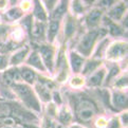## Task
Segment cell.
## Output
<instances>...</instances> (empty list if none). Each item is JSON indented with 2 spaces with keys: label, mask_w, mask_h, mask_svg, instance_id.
Listing matches in <instances>:
<instances>
[{
  "label": "cell",
  "mask_w": 128,
  "mask_h": 128,
  "mask_svg": "<svg viewBox=\"0 0 128 128\" xmlns=\"http://www.w3.org/2000/svg\"><path fill=\"white\" fill-rule=\"evenodd\" d=\"M65 17L66 20H65V26H64L65 39H71L77 31V20L71 14H67Z\"/></svg>",
  "instance_id": "13"
},
{
  "label": "cell",
  "mask_w": 128,
  "mask_h": 128,
  "mask_svg": "<svg viewBox=\"0 0 128 128\" xmlns=\"http://www.w3.org/2000/svg\"><path fill=\"white\" fill-rule=\"evenodd\" d=\"M29 52H30V47H29V46L24 44V47L19 48L16 52H14L12 54L10 60H8V64H10L11 66H18V65H20V64L26 59V57L29 54Z\"/></svg>",
  "instance_id": "16"
},
{
  "label": "cell",
  "mask_w": 128,
  "mask_h": 128,
  "mask_svg": "<svg viewBox=\"0 0 128 128\" xmlns=\"http://www.w3.org/2000/svg\"><path fill=\"white\" fill-rule=\"evenodd\" d=\"M14 106L10 103H0V118H6L11 116L13 113Z\"/></svg>",
  "instance_id": "29"
},
{
  "label": "cell",
  "mask_w": 128,
  "mask_h": 128,
  "mask_svg": "<svg viewBox=\"0 0 128 128\" xmlns=\"http://www.w3.org/2000/svg\"><path fill=\"white\" fill-rule=\"evenodd\" d=\"M56 69H57V76L56 80L58 83H62L65 82L69 74L68 71V62H67V56L65 54V47L60 49L58 52V56L56 59Z\"/></svg>",
  "instance_id": "6"
},
{
  "label": "cell",
  "mask_w": 128,
  "mask_h": 128,
  "mask_svg": "<svg viewBox=\"0 0 128 128\" xmlns=\"http://www.w3.org/2000/svg\"><path fill=\"white\" fill-rule=\"evenodd\" d=\"M37 52L39 53L40 58L42 60L44 66L46 67L47 71L53 73L54 72V58H55V49L51 44H44L42 42L38 44Z\"/></svg>",
  "instance_id": "4"
},
{
  "label": "cell",
  "mask_w": 128,
  "mask_h": 128,
  "mask_svg": "<svg viewBox=\"0 0 128 128\" xmlns=\"http://www.w3.org/2000/svg\"><path fill=\"white\" fill-rule=\"evenodd\" d=\"M126 10H127V2H125V1L116 2L107 11L106 17H108L109 19L114 21V22H118L125 17Z\"/></svg>",
  "instance_id": "8"
},
{
  "label": "cell",
  "mask_w": 128,
  "mask_h": 128,
  "mask_svg": "<svg viewBox=\"0 0 128 128\" xmlns=\"http://www.w3.org/2000/svg\"><path fill=\"white\" fill-rule=\"evenodd\" d=\"M26 62V66L33 67L40 72H47V69H46V67L44 66L42 60V58H40V55L37 52V50H33V52H31L29 54Z\"/></svg>",
  "instance_id": "15"
},
{
  "label": "cell",
  "mask_w": 128,
  "mask_h": 128,
  "mask_svg": "<svg viewBox=\"0 0 128 128\" xmlns=\"http://www.w3.org/2000/svg\"><path fill=\"white\" fill-rule=\"evenodd\" d=\"M52 94V98L54 100V104L55 105H62V96H60V93L58 92L57 90H54Z\"/></svg>",
  "instance_id": "34"
},
{
  "label": "cell",
  "mask_w": 128,
  "mask_h": 128,
  "mask_svg": "<svg viewBox=\"0 0 128 128\" xmlns=\"http://www.w3.org/2000/svg\"><path fill=\"white\" fill-rule=\"evenodd\" d=\"M12 89L14 93L20 98V100L24 104V106L33 111L40 113L42 107H40L39 100L36 95L35 91L31 88V86L22 83H14L12 85Z\"/></svg>",
  "instance_id": "3"
},
{
  "label": "cell",
  "mask_w": 128,
  "mask_h": 128,
  "mask_svg": "<svg viewBox=\"0 0 128 128\" xmlns=\"http://www.w3.org/2000/svg\"><path fill=\"white\" fill-rule=\"evenodd\" d=\"M107 34L105 28H96L93 30H88L82 36L76 44L75 51L80 54L83 57H89L92 54L93 49L95 48L98 38L102 39Z\"/></svg>",
  "instance_id": "2"
},
{
  "label": "cell",
  "mask_w": 128,
  "mask_h": 128,
  "mask_svg": "<svg viewBox=\"0 0 128 128\" xmlns=\"http://www.w3.org/2000/svg\"><path fill=\"white\" fill-rule=\"evenodd\" d=\"M31 3H32V2H30V1H26V2H22V8H21V10H22V11H26V8H30V6H31Z\"/></svg>",
  "instance_id": "38"
},
{
  "label": "cell",
  "mask_w": 128,
  "mask_h": 128,
  "mask_svg": "<svg viewBox=\"0 0 128 128\" xmlns=\"http://www.w3.org/2000/svg\"><path fill=\"white\" fill-rule=\"evenodd\" d=\"M8 65V57L6 55H1L0 54V70H4Z\"/></svg>",
  "instance_id": "36"
},
{
  "label": "cell",
  "mask_w": 128,
  "mask_h": 128,
  "mask_svg": "<svg viewBox=\"0 0 128 128\" xmlns=\"http://www.w3.org/2000/svg\"><path fill=\"white\" fill-rule=\"evenodd\" d=\"M57 121L60 125L62 126H67V125H70L71 122L73 120V116H72V112L70 110V108H68L66 105L60 107V109L57 111Z\"/></svg>",
  "instance_id": "20"
},
{
  "label": "cell",
  "mask_w": 128,
  "mask_h": 128,
  "mask_svg": "<svg viewBox=\"0 0 128 128\" xmlns=\"http://www.w3.org/2000/svg\"><path fill=\"white\" fill-rule=\"evenodd\" d=\"M46 31H47V26L44 22H40L35 20L33 21V26H32L31 30V35L32 37H34L38 42H42L46 36Z\"/></svg>",
  "instance_id": "18"
},
{
  "label": "cell",
  "mask_w": 128,
  "mask_h": 128,
  "mask_svg": "<svg viewBox=\"0 0 128 128\" xmlns=\"http://www.w3.org/2000/svg\"><path fill=\"white\" fill-rule=\"evenodd\" d=\"M8 6V1H0V10H2Z\"/></svg>",
  "instance_id": "39"
},
{
  "label": "cell",
  "mask_w": 128,
  "mask_h": 128,
  "mask_svg": "<svg viewBox=\"0 0 128 128\" xmlns=\"http://www.w3.org/2000/svg\"><path fill=\"white\" fill-rule=\"evenodd\" d=\"M109 44H110V40H109V38H103L98 46H95L96 48H95V51L93 53L92 58H94V59H100V60H102V58L105 56V53H106V50L108 48Z\"/></svg>",
  "instance_id": "24"
},
{
  "label": "cell",
  "mask_w": 128,
  "mask_h": 128,
  "mask_svg": "<svg viewBox=\"0 0 128 128\" xmlns=\"http://www.w3.org/2000/svg\"><path fill=\"white\" fill-rule=\"evenodd\" d=\"M20 76L21 80H24V83L26 85H35V83L38 80V75L32 68L29 66H22L19 68Z\"/></svg>",
  "instance_id": "14"
},
{
  "label": "cell",
  "mask_w": 128,
  "mask_h": 128,
  "mask_svg": "<svg viewBox=\"0 0 128 128\" xmlns=\"http://www.w3.org/2000/svg\"><path fill=\"white\" fill-rule=\"evenodd\" d=\"M118 73H120V67H118V65H116V64H112V65L110 66V68H109V74L106 77V80H105V87L110 85L112 82L118 77Z\"/></svg>",
  "instance_id": "26"
},
{
  "label": "cell",
  "mask_w": 128,
  "mask_h": 128,
  "mask_svg": "<svg viewBox=\"0 0 128 128\" xmlns=\"http://www.w3.org/2000/svg\"><path fill=\"white\" fill-rule=\"evenodd\" d=\"M85 85V78L83 76H74L70 80V86L73 88H80Z\"/></svg>",
  "instance_id": "30"
},
{
  "label": "cell",
  "mask_w": 128,
  "mask_h": 128,
  "mask_svg": "<svg viewBox=\"0 0 128 128\" xmlns=\"http://www.w3.org/2000/svg\"><path fill=\"white\" fill-rule=\"evenodd\" d=\"M106 68L102 67L93 72L92 74H90L88 76L87 80H85V85L88 88H94V87H100L102 86L103 82L105 80V75H106Z\"/></svg>",
  "instance_id": "10"
},
{
  "label": "cell",
  "mask_w": 128,
  "mask_h": 128,
  "mask_svg": "<svg viewBox=\"0 0 128 128\" xmlns=\"http://www.w3.org/2000/svg\"><path fill=\"white\" fill-rule=\"evenodd\" d=\"M68 100L78 125L89 126L93 118L100 112V105L88 92L68 93Z\"/></svg>",
  "instance_id": "1"
},
{
  "label": "cell",
  "mask_w": 128,
  "mask_h": 128,
  "mask_svg": "<svg viewBox=\"0 0 128 128\" xmlns=\"http://www.w3.org/2000/svg\"><path fill=\"white\" fill-rule=\"evenodd\" d=\"M127 49L128 47L126 42L116 40V42H113L112 44H109L106 50V53H105V56H106L108 60L112 62H118L127 56Z\"/></svg>",
  "instance_id": "5"
},
{
  "label": "cell",
  "mask_w": 128,
  "mask_h": 128,
  "mask_svg": "<svg viewBox=\"0 0 128 128\" xmlns=\"http://www.w3.org/2000/svg\"><path fill=\"white\" fill-rule=\"evenodd\" d=\"M107 128H122V124L120 121V118L112 116L110 120L107 122Z\"/></svg>",
  "instance_id": "31"
},
{
  "label": "cell",
  "mask_w": 128,
  "mask_h": 128,
  "mask_svg": "<svg viewBox=\"0 0 128 128\" xmlns=\"http://www.w3.org/2000/svg\"><path fill=\"white\" fill-rule=\"evenodd\" d=\"M112 84L116 90H122V89L127 88V73L122 74L120 77H116L112 82Z\"/></svg>",
  "instance_id": "27"
},
{
  "label": "cell",
  "mask_w": 128,
  "mask_h": 128,
  "mask_svg": "<svg viewBox=\"0 0 128 128\" xmlns=\"http://www.w3.org/2000/svg\"><path fill=\"white\" fill-rule=\"evenodd\" d=\"M35 93L38 96V100H42L44 103L51 102V100H52L51 91L48 90L42 84H40L39 82H36L35 83Z\"/></svg>",
  "instance_id": "23"
},
{
  "label": "cell",
  "mask_w": 128,
  "mask_h": 128,
  "mask_svg": "<svg viewBox=\"0 0 128 128\" xmlns=\"http://www.w3.org/2000/svg\"><path fill=\"white\" fill-rule=\"evenodd\" d=\"M47 114L49 116V118H56L57 116V107L55 104L53 103H49L47 105Z\"/></svg>",
  "instance_id": "32"
},
{
  "label": "cell",
  "mask_w": 128,
  "mask_h": 128,
  "mask_svg": "<svg viewBox=\"0 0 128 128\" xmlns=\"http://www.w3.org/2000/svg\"><path fill=\"white\" fill-rule=\"evenodd\" d=\"M102 22L105 26V29L108 32L111 36H114V37H118V36H124L125 35V30L122 28V26L118 24V22H114L112 20H110L108 17H103Z\"/></svg>",
  "instance_id": "12"
},
{
  "label": "cell",
  "mask_w": 128,
  "mask_h": 128,
  "mask_svg": "<svg viewBox=\"0 0 128 128\" xmlns=\"http://www.w3.org/2000/svg\"><path fill=\"white\" fill-rule=\"evenodd\" d=\"M37 21L40 22H47L48 21V13L46 11V8L42 4L40 1H34V8H33V14Z\"/></svg>",
  "instance_id": "22"
},
{
  "label": "cell",
  "mask_w": 128,
  "mask_h": 128,
  "mask_svg": "<svg viewBox=\"0 0 128 128\" xmlns=\"http://www.w3.org/2000/svg\"><path fill=\"white\" fill-rule=\"evenodd\" d=\"M69 128H83L80 125H78V124H75V125H72V126H70Z\"/></svg>",
  "instance_id": "40"
},
{
  "label": "cell",
  "mask_w": 128,
  "mask_h": 128,
  "mask_svg": "<svg viewBox=\"0 0 128 128\" xmlns=\"http://www.w3.org/2000/svg\"><path fill=\"white\" fill-rule=\"evenodd\" d=\"M60 29V21H56V20H50L49 24L47 26V31H46V34H47V40L52 44L54 40H55L56 36Z\"/></svg>",
  "instance_id": "21"
},
{
  "label": "cell",
  "mask_w": 128,
  "mask_h": 128,
  "mask_svg": "<svg viewBox=\"0 0 128 128\" xmlns=\"http://www.w3.org/2000/svg\"><path fill=\"white\" fill-rule=\"evenodd\" d=\"M22 16H24V11L21 10V8L14 6L6 12L4 19H6V21H15V20L20 19Z\"/></svg>",
  "instance_id": "25"
},
{
  "label": "cell",
  "mask_w": 128,
  "mask_h": 128,
  "mask_svg": "<svg viewBox=\"0 0 128 128\" xmlns=\"http://www.w3.org/2000/svg\"><path fill=\"white\" fill-rule=\"evenodd\" d=\"M94 124L98 128H105L107 126V121H106L105 118L100 116V118H98V120L94 122Z\"/></svg>",
  "instance_id": "35"
},
{
  "label": "cell",
  "mask_w": 128,
  "mask_h": 128,
  "mask_svg": "<svg viewBox=\"0 0 128 128\" xmlns=\"http://www.w3.org/2000/svg\"><path fill=\"white\" fill-rule=\"evenodd\" d=\"M46 6H47V8H46V11H47V13L49 12L50 14L52 13V11L55 8V6H57V3H58V1H44L42 2Z\"/></svg>",
  "instance_id": "33"
},
{
  "label": "cell",
  "mask_w": 128,
  "mask_h": 128,
  "mask_svg": "<svg viewBox=\"0 0 128 128\" xmlns=\"http://www.w3.org/2000/svg\"><path fill=\"white\" fill-rule=\"evenodd\" d=\"M85 10H86V8H85V6L83 4L82 1H72L71 2V11H72L73 16L84 14Z\"/></svg>",
  "instance_id": "28"
},
{
  "label": "cell",
  "mask_w": 128,
  "mask_h": 128,
  "mask_svg": "<svg viewBox=\"0 0 128 128\" xmlns=\"http://www.w3.org/2000/svg\"><path fill=\"white\" fill-rule=\"evenodd\" d=\"M68 6H69V2H68V1H60V2H58L57 6H55V8L52 11V13L49 16L50 20L60 21L62 18L67 15Z\"/></svg>",
  "instance_id": "17"
},
{
  "label": "cell",
  "mask_w": 128,
  "mask_h": 128,
  "mask_svg": "<svg viewBox=\"0 0 128 128\" xmlns=\"http://www.w3.org/2000/svg\"><path fill=\"white\" fill-rule=\"evenodd\" d=\"M103 62L100 59H94V58H91L89 60L85 62L84 66H83V69H82L80 73L83 76H89L90 74H92L93 72L96 71L98 68H100L102 66Z\"/></svg>",
  "instance_id": "19"
},
{
  "label": "cell",
  "mask_w": 128,
  "mask_h": 128,
  "mask_svg": "<svg viewBox=\"0 0 128 128\" xmlns=\"http://www.w3.org/2000/svg\"><path fill=\"white\" fill-rule=\"evenodd\" d=\"M104 17V11L100 8H93L87 13L85 16V24L88 30L100 28V24Z\"/></svg>",
  "instance_id": "7"
},
{
  "label": "cell",
  "mask_w": 128,
  "mask_h": 128,
  "mask_svg": "<svg viewBox=\"0 0 128 128\" xmlns=\"http://www.w3.org/2000/svg\"><path fill=\"white\" fill-rule=\"evenodd\" d=\"M120 121H121V124L123 126H126L127 127V111H124L122 113V116L120 118Z\"/></svg>",
  "instance_id": "37"
},
{
  "label": "cell",
  "mask_w": 128,
  "mask_h": 128,
  "mask_svg": "<svg viewBox=\"0 0 128 128\" xmlns=\"http://www.w3.org/2000/svg\"><path fill=\"white\" fill-rule=\"evenodd\" d=\"M110 104L114 111H121L127 109V94L122 90L114 89L110 96Z\"/></svg>",
  "instance_id": "9"
},
{
  "label": "cell",
  "mask_w": 128,
  "mask_h": 128,
  "mask_svg": "<svg viewBox=\"0 0 128 128\" xmlns=\"http://www.w3.org/2000/svg\"><path fill=\"white\" fill-rule=\"evenodd\" d=\"M69 62H70V68L72 72L74 74H77V73H80L82 69H83L86 58L83 57L76 51H74V50H72V51H70V54H69Z\"/></svg>",
  "instance_id": "11"
}]
</instances>
